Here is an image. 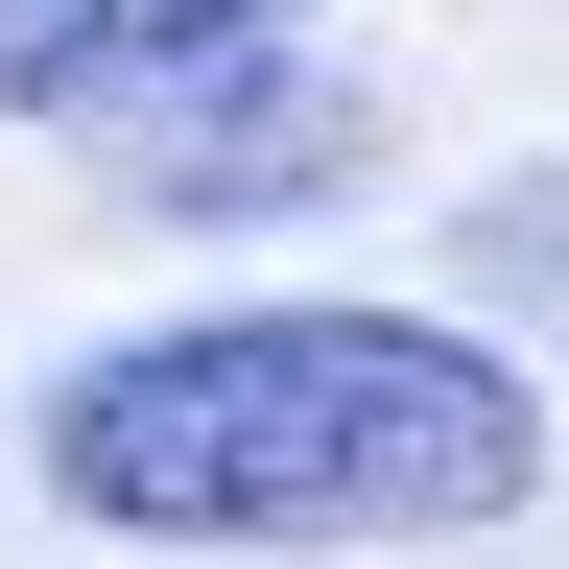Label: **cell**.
I'll list each match as a JSON object with an SVG mask.
<instances>
[{
    "label": "cell",
    "mask_w": 569,
    "mask_h": 569,
    "mask_svg": "<svg viewBox=\"0 0 569 569\" xmlns=\"http://www.w3.org/2000/svg\"><path fill=\"white\" fill-rule=\"evenodd\" d=\"M96 546H475L546 498V380L451 309H190L24 403Z\"/></svg>",
    "instance_id": "1"
},
{
    "label": "cell",
    "mask_w": 569,
    "mask_h": 569,
    "mask_svg": "<svg viewBox=\"0 0 569 569\" xmlns=\"http://www.w3.org/2000/svg\"><path fill=\"white\" fill-rule=\"evenodd\" d=\"M119 142V190L142 213H332L356 167H380V96H356V71H309V48H238V71H167V96L142 119H96Z\"/></svg>",
    "instance_id": "2"
},
{
    "label": "cell",
    "mask_w": 569,
    "mask_h": 569,
    "mask_svg": "<svg viewBox=\"0 0 569 569\" xmlns=\"http://www.w3.org/2000/svg\"><path fill=\"white\" fill-rule=\"evenodd\" d=\"M238 48H309V0H0V119H142L167 71H238Z\"/></svg>",
    "instance_id": "3"
},
{
    "label": "cell",
    "mask_w": 569,
    "mask_h": 569,
    "mask_svg": "<svg viewBox=\"0 0 569 569\" xmlns=\"http://www.w3.org/2000/svg\"><path fill=\"white\" fill-rule=\"evenodd\" d=\"M451 284H475V309H522V332H569V167L475 190V213H451Z\"/></svg>",
    "instance_id": "4"
}]
</instances>
